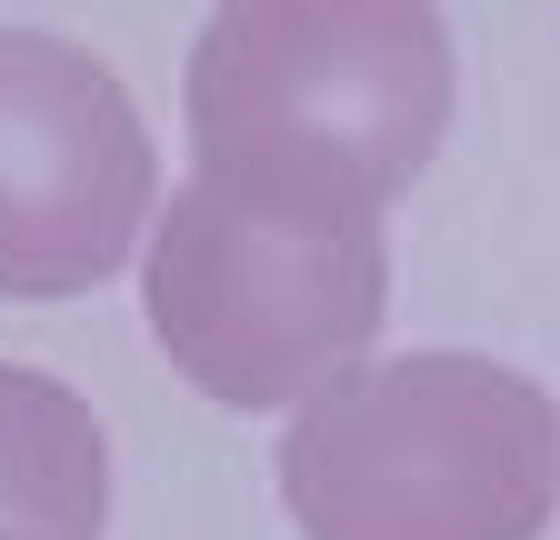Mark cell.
<instances>
[{
	"label": "cell",
	"instance_id": "3957f363",
	"mask_svg": "<svg viewBox=\"0 0 560 540\" xmlns=\"http://www.w3.org/2000/svg\"><path fill=\"white\" fill-rule=\"evenodd\" d=\"M140 301L171 371L221 411H280V400L311 411L381 341L390 250L381 221H311L190 180L151 231Z\"/></svg>",
	"mask_w": 560,
	"mask_h": 540
},
{
	"label": "cell",
	"instance_id": "277c9868",
	"mask_svg": "<svg viewBox=\"0 0 560 540\" xmlns=\"http://www.w3.org/2000/svg\"><path fill=\"white\" fill-rule=\"evenodd\" d=\"M151 130L60 31H0V301H81L151 221Z\"/></svg>",
	"mask_w": 560,
	"mask_h": 540
},
{
	"label": "cell",
	"instance_id": "6da1fadb",
	"mask_svg": "<svg viewBox=\"0 0 560 540\" xmlns=\"http://www.w3.org/2000/svg\"><path fill=\"white\" fill-rule=\"evenodd\" d=\"M210 190L311 221H381L451 130V31L410 0H231L190 50Z\"/></svg>",
	"mask_w": 560,
	"mask_h": 540
},
{
	"label": "cell",
	"instance_id": "7a4b0ae2",
	"mask_svg": "<svg viewBox=\"0 0 560 540\" xmlns=\"http://www.w3.org/2000/svg\"><path fill=\"white\" fill-rule=\"evenodd\" d=\"M550 501L560 400L490 351L361 361L280 431L301 540H540Z\"/></svg>",
	"mask_w": 560,
	"mask_h": 540
},
{
	"label": "cell",
	"instance_id": "5b68a950",
	"mask_svg": "<svg viewBox=\"0 0 560 540\" xmlns=\"http://www.w3.org/2000/svg\"><path fill=\"white\" fill-rule=\"evenodd\" d=\"M0 530L110 540V431L70 380L0 361Z\"/></svg>",
	"mask_w": 560,
	"mask_h": 540
},
{
	"label": "cell",
	"instance_id": "8992f818",
	"mask_svg": "<svg viewBox=\"0 0 560 540\" xmlns=\"http://www.w3.org/2000/svg\"><path fill=\"white\" fill-rule=\"evenodd\" d=\"M0 540H11V530H0Z\"/></svg>",
	"mask_w": 560,
	"mask_h": 540
}]
</instances>
